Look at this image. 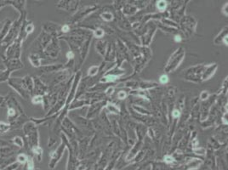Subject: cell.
<instances>
[{"instance_id":"cell-1","label":"cell","mask_w":228,"mask_h":170,"mask_svg":"<svg viewBox=\"0 0 228 170\" xmlns=\"http://www.w3.org/2000/svg\"><path fill=\"white\" fill-rule=\"evenodd\" d=\"M4 105L7 107V118L11 125L12 130L22 127V125L29 120V118L23 110L22 105L13 94H8L6 95Z\"/></svg>"},{"instance_id":"cell-2","label":"cell","mask_w":228,"mask_h":170,"mask_svg":"<svg viewBox=\"0 0 228 170\" xmlns=\"http://www.w3.org/2000/svg\"><path fill=\"white\" fill-rule=\"evenodd\" d=\"M23 136L27 146L31 150L34 148L39 147V134L37 126L33 121H26L21 127Z\"/></svg>"},{"instance_id":"cell-3","label":"cell","mask_w":228,"mask_h":170,"mask_svg":"<svg viewBox=\"0 0 228 170\" xmlns=\"http://www.w3.org/2000/svg\"><path fill=\"white\" fill-rule=\"evenodd\" d=\"M3 65L5 69L0 72V83H7L10 79L11 74L16 71H19L24 67V64L21 59H6L3 58Z\"/></svg>"},{"instance_id":"cell-4","label":"cell","mask_w":228,"mask_h":170,"mask_svg":"<svg viewBox=\"0 0 228 170\" xmlns=\"http://www.w3.org/2000/svg\"><path fill=\"white\" fill-rule=\"evenodd\" d=\"M52 38V35L45 33L44 31H42L41 33L39 35V37L33 41L32 45L30 47L31 52L37 53V54H39V56H41L43 51L44 50L47 45L49 44V42L51 41Z\"/></svg>"},{"instance_id":"cell-5","label":"cell","mask_w":228,"mask_h":170,"mask_svg":"<svg viewBox=\"0 0 228 170\" xmlns=\"http://www.w3.org/2000/svg\"><path fill=\"white\" fill-rule=\"evenodd\" d=\"M22 38L18 36L11 44L8 46L4 51V58L6 59H21L22 55Z\"/></svg>"},{"instance_id":"cell-6","label":"cell","mask_w":228,"mask_h":170,"mask_svg":"<svg viewBox=\"0 0 228 170\" xmlns=\"http://www.w3.org/2000/svg\"><path fill=\"white\" fill-rule=\"evenodd\" d=\"M62 143L59 145V146L56 148V150L53 151L52 153L50 154V160L49 163V167L51 169H54L56 167V165L58 164L60 160L62 159V156L64 155V150L66 148V143H67V138L66 137L64 134H62Z\"/></svg>"},{"instance_id":"cell-7","label":"cell","mask_w":228,"mask_h":170,"mask_svg":"<svg viewBox=\"0 0 228 170\" xmlns=\"http://www.w3.org/2000/svg\"><path fill=\"white\" fill-rule=\"evenodd\" d=\"M184 57H185L184 49L179 48V49H176L170 57V59H169L165 67H164V71L168 73L175 71L179 66L180 64L182 62Z\"/></svg>"},{"instance_id":"cell-8","label":"cell","mask_w":228,"mask_h":170,"mask_svg":"<svg viewBox=\"0 0 228 170\" xmlns=\"http://www.w3.org/2000/svg\"><path fill=\"white\" fill-rule=\"evenodd\" d=\"M61 51V47L59 44V38L53 36L51 41L49 42L44 50L41 55V58H49V59H56L57 58Z\"/></svg>"},{"instance_id":"cell-9","label":"cell","mask_w":228,"mask_h":170,"mask_svg":"<svg viewBox=\"0 0 228 170\" xmlns=\"http://www.w3.org/2000/svg\"><path fill=\"white\" fill-rule=\"evenodd\" d=\"M7 83H8V84L10 88H12L16 94H18L21 98H23L24 100H28L29 98H31V95L23 86L22 82H21V78L10 77Z\"/></svg>"},{"instance_id":"cell-10","label":"cell","mask_w":228,"mask_h":170,"mask_svg":"<svg viewBox=\"0 0 228 170\" xmlns=\"http://www.w3.org/2000/svg\"><path fill=\"white\" fill-rule=\"evenodd\" d=\"M33 82H34V88H33V95H45L49 91V86L43 82L41 78L38 77H33Z\"/></svg>"},{"instance_id":"cell-11","label":"cell","mask_w":228,"mask_h":170,"mask_svg":"<svg viewBox=\"0 0 228 170\" xmlns=\"http://www.w3.org/2000/svg\"><path fill=\"white\" fill-rule=\"evenodd\" d=\"M66 67V65H62V64H52V65H41L38 69H39L40 74H48V73H52V72H62Z\"/></svg>"},{"instance_id":"cell-12","label":"cell","mask_w":228,"mask_h":170,"mask_svg":"<svg viewBox=\"0 0 228 170\" xmlns=\"http://www.w3.org/2000/svg\"><path fill=\"white\" fill-rule=\"evenodd\" d=\"M21 82L23 86L25 87L27 92L29 93L31 96L33 95V88H34V82H33V77L30 75H26L21 78Z\"/></svg>"},{"instance_id":"cell-13","label":"cell","mask_w":228,"mask_h":170,"mask_svg":"<svg viewBox=\"0 0 228 170\" xmlns=\"http://www.w3.org/2000/svg\"><path fill=\"white\" fill-rule=\"evenodd\" d=\"M28 60H29V62L32 65V66L35 67V68H39L42 65V58L37 53L30 52L29 56H28Z\"/></svg>"},{"instance_id":"cell-14","label":"cell","mask_w":228,"mask_h":170,"mask_svg":"<svg viewBox=\"0 0 228 170\" xmlns=\"http://www.w3.org/2000/svg\"><path fill=\"white\" fill-rule=\"evenodd\" d=\"M217 69V65L216 64H213L210 65H206L204 72L202 75V81H205L211 78L212 76L215 74V71Z\"/></svg>"},{"instance_id":"cell-15","label":"cell","mask_w":228,"mask_h":170,"mask_svg":"<svg viewBox=\"0 0 228 170\" xmlns=\"http://www.w3.org/2000/svg\"><path fill=\"white\" fill-rule=\"evenodd\" d=\"M203 163L202 159H198V158H194V159H191L189 160L184 166V170H189V169H194V168H198V167Z\"/></svg>"},{"instance_id":"cell-16","label":"cell","mask_w":228,"mask_h":170,"mask_svg":"<svg viewBox=\"0 0 228 170\" xmlns=\"http://www.w3.org/2000/svg\"><path fill=\"white\" fill-rule=\"evenodd\" d=\"M11 143L13 144L14 146L20 148V149H21V148L25 146V140L21 135H16V136H14L11 139Z\"/></svg>"},{"instance_id":"cell-17","label":"cell","mask_w":228,"mask_h":170,"mask_svg":"<svg viewBox=\"0 0 228 170\" xmlns=\"http://www.w3.org/2000/svg\"><path fill=\"white\" fill-rule=\"evenodd\" d=\"M11 130H12V128L9 122L0 121V135L9 133Z\"/></svg>"},{"instance_id":"cell-18","label":"cell","mask_w":228,"mask_h":170,"mask_svg":"<svg viewBox=\"0 0 228 170\" xmlns=\"http://www.w3.org/2000/svg\"><path fill=\"white\" fill-rule=\"evenodd\" d=\"M32 151V153L33 154V156L36 157V159L38 162H41L42 161V158H43V149L40 146L39 147H36L33 149V150H31Z\"/></svg>"},{"instance_id":"cell-19","label":"cell","mask_w":228,"mask_h":170,"mask_svg":"<svg viewBox=\"0 0 228 170\" xmlns=\"http://www.w3.org/2000/svg\"><path fill=\"white\" fill-rule=\"evenodd\" d=\"M163 163L167 165H169L170 167H172L174 166L175 164L177 163L176 160H175V158L173 157L172 155H170V154H166L164 157H163Z\"/></svg>"},{"instance_id":"cell-20","label":"cell","mask_w":228,"mask_h":170,"mask_svg":"<svg viewBox=\"0 0 228 170\" xmlns=\"http://www.w3.org/2000/svg\"><path fill=\"white\" fill-rule=\"evenodd\" d=\"M31 101L33 105H42L43 101V96L39 95H33L31 96Z\"/></svg>"},{"instance_id":"cell-21","label":"cell","mask_w":228,"mask_h":170,"mask_svg":"<svg viewBox=\"0 0 228 170\" xmlns=\"http://www.w3.org/2000/svg\"><path fill=\"white\" fill-rule=\"evenodd\" d=\"M226 36H227V28L226 27L223 30V32H221L218 36L215 38V39L214 40V42H215V44H220L221 42H222V41H223V39H224V38Z\"/></svg>"},{"instance_id":"cell-22","label":"cell","mask_w":228,"mask_h":170,"mask_svg":"<svg viewBox=\"0 0 228 170\" xmlns=\"http://www.w3.org/2000/svg\"><path fill=\"white\" fill-rule=\"evenodd\" d=\"M27 159H28V155H26L25 153L18 154L16 157L17 163H19L20 164H22V165H25Z\"/></svg>"},{"instance_id":"cell-23","label":"cell","mask_w":228,"mask_h":170,"mask_svg":"<svg viewBox=\"0 0 228 170\" xmlns=\"http://www.w3.org/2000/svg\"><path fill=\"white\" fill-rule=\"evenodd\" d=\"M99 72V66L97 65H92L88 70V75L90 77H94Z\"/></svg>"},{"instance_id":"cell-24","label":"cell","mask_w":228,"mask_h":170,"mask_svg":"<svg viewBox=\"0 0 228 170\" xmlns=\"http://www.w3.org/2000/svg\"><path fill=\"white\" fill-rule=\"evenodd\" d=\"M104 42H102V41H100V42H98L96 43V49H97V51L100 54H101V56H104L105 54V46H104Z\"/></svg>"},{"instance_id":"cell-25","label":"cell","mask_w":228,"mask_h":170,"mask_svg":"<svg viewBox=\"0 0 228 170\" xmlns=\"http://www.w3.org/2000/svg\"><path fill=\"white\" fill-rule=\"evenodd\" d=\"M20 165H21V164H20L19 163L15 162V163H12L9 164V165L6 166V167H4L2 170H16L20 167Z\"/></svg>"},{"instance_id":"cell-26","label":"cell","mask_w":228,"mask_h":170,"mask_svg":"<svg viewBox=\"0 0 228 170\" xmlns=\"http://www.w3.org/2000/svg\"><path fill=\"white\" fill-rule=\"evenodd\" d=\"M192 151L195 154H198V155H204L206 153V149L203 147L197 146V147L192 148Z\"/></svg>"},{"instance_id":"cell-27","label":"cell","mask_w":228,"mask_h":170,"mask_svg":"<svg viewBox=\"0 0 228 170\" xmlns=\"http://www.w3.org/2000/svg\"><path fill=\"white\" fill-rule=\"evenodd\" d=\"M107 109L111 111V112H112V113H116V114H117V113L119 112V109H118L116 105H113V104H109V105H107Z\"/></svg>"},{"instance_id":"cell-28","label":"cell","mask_w":228,"mask_h":170,"mask_svg":"<svg viewBox=\"0 0 228 170\" xmlns=\"http://www.w3.org/2000/svg\"><path fill=\"white\" fill-rule=\"evenodd\" d=\"M94 35H95V38H102V37L104 36V31L101 29L95 30V32H94Z\"/></svg>"},{"instance_id":"cell-29","label":"cell","mask_w":228,"mask_h":170,"mask_svg":"<svg viewBox=\"0 0 228 170\" xmlns=\"http://www.w3.org/2000/svg\"><path fill=\"white\" fill-rule=\"evenodd\" d=\"M157 8L160 10H162V11L163 10H165V8H166V2L164 0H160L159 2L157 3Z\"/></svg>"},{"instance_id":"cell-30","label":"cell","mask_w":228,"mask_h":170,"mask_svg":"<svg viewBox=\"0 0 228 170\" xmlns=\"http://www.w3.org/2000/svg\"><path fill=\"white\" fill-rule=\"evenodd\" d=\"M159 82L162 83V84H165L169 82V77L166 74H163L159 78Z\"/></svg>"},{"instance_id":"cell-31","label":"cell","mask_w":228,"mask_h":170,"mask_svg":"<svg viewBox=\"0 0 228 170\" xmlns=\"http://www.w3.org/2000/svg\"><path fill=\"white\" fill-rule=\"evenodd\" d=\"M209 97V93L208 91H203L201 94H200V99L202 101H206L208 100Z\"/></svg>"},{"instance_id":"cell-32","label":"cell","mask_w":228,"mask_h":170,"mask_svg":"<svg viewBox=\"0 0 228 170\" xmlns=\"http://www.w3.org/2000/svg\"><path fill=\"white\" fill-rule=\"evenodd\" d=\"M127 97V94L126 92L124 91H120L118 94H117V98L119 100H124V99Z\"/></svg>"},{"instance_id":"cell-33","label":"cell","mask_w":228,"mask_h":170,"mask_svg":"<svg viewBox=\"0 0 228 170\" xmlns=\"http://www.w3.org/2000/svg\"><path fill=\"white\" fill-rule=\"evenodd\" d=\"M102 16H103V19L105 20H107V21H109V20H111L112 19V16L110 13H104L102 15Z\"/></svg>"},{"instance_id":"cell-34","label":"cell","mask_w":228,"mask_h":170,"mask_svg":"<svg viewBox=\"0 0 228 170\" xmlns=\"http://www.w3.org/2000/svg\"><path fill=\"white\" fill-rule=\"evenodd\" d=\"M180 115V111L178 109H175L172 112V117L174 118H178Z\"/></svg>"},{"instance_id":"cell-35","label":"cell","mask_w":228,"mask_h":170,"mask_svg":"<svg viewBox=\"0 0 228 170\" xmlns=\"http://www.w3.org/2000/svg\"><path fill=\"white\" fill-rule=\"evenodd\" d=\"M61 31H62V33H68L69 31H70V27H69L67 25H65V26H62V29H61Z\"/></svg>"},{"instance_id":"cell-36","label":"cell","mask_w":228,"mask_h":170,"mask_svg":"<svg viewBox=\"0 0 228 170\" xmlns=\"http://www.w3.org/2000/svg\"><path fill=\"white\" fill-rule=\"evenodd\" d=\"M6 100V95H0V106L4 105V102Z\"/></svg>"},{"instance_id":"cell-37","label":"cell","mask_w":228,"mask_h":170,"mask_svg":"<svg viewBox=\"0 0 228 170\" xmlns=\"http://www.w3.org/2000/svg\"><path fill=\"white\" fill-rule=\"evenodd\" d=\"M66 58L68 59V60H73V58H74V53L72 52V51H69V52L66 54Z\"/></svg>"},{"instance_id":"cell-38","label":"cell","mask_w":228,"mask_h":170,"mask_svg":"<svg viewBox=\"0 0 228 170\" xmlns=\"http://www.w3.org/2000/svg\"><path fill=\"white\" fill-rule=\"evenodd\" d=\"M114 91V87H109V88L107 89V91H106V94L107 95H111Z\"/></svg>"},{"instance_id":"cell-39","label":"cell","mask_w":228,"mask_h":170,"mask_svg":"<svg viewBox=\"0 0 228 170\" xmlns=\"http://www.w3.org/2000/svg\"><path fill=\"white\" fill-rule=\"evenodd\" d=\"M175 41H176V42H179L181 41V37L180 36V35H176V37H175Z\"/></svg>"},{"instance_id":"cell-40","label":"cell","mask_w":228,"mask_h":170,"mask_svg":"<svg viewBox=\"0 0 228 170\" xmlns=\"http://www.w3.org/2000/svg\"><path fill=\"white\" fill-rule=\"evenodd\" d=\"M189 170H201V169H199V168H194V169H189Z\"/></svg>"},{"instance_id":"cell-41","label":"cell","mask_w":228,"mask_h":170,"mask_svg":"<svg viewBox=\"0 0 228 170\" xmlns=\"http://www.w3.org/2000/svg\"><path fill=\"white\" fill-rule=\"evenodd\" d=\"M2 169H3V167H2V166H0V170H2Z\"/></svg>"},{"instance_id":"cell-42","label":"cell","mask_w":228,"mask_h":170,"mask_svg":"<svg viewBox=\"0 0 228 170\" xmlns=\"http://www.w3.org/2000/svg\"><path fill=\"white\" fill-rule=\"evenodd\" d=\"M2 71H3V70H1V69H0V72H2Z\"/></svg>"},{"instance_id":"cell-43","label":"cell","mask_w":228,"mask_h":170,"mask_svg":"<svg viewBox=\"0 0 228 170\" xmlns=\"http://www.w3.org/2000/svg\"><path fill=\"white\" fill-rule=\"evenodd\" d=\"M136 170H139V168H137V169Z\"/></svg>"}]
</instances>
